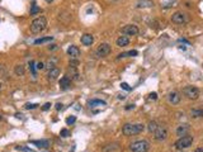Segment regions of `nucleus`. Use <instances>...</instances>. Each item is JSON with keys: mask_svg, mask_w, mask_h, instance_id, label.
I'll return each instance as SVG.
<instances>
[{"mask_svg": "<svg viewBox=\"0 0 203 152\" xmlns=\"http://www.w3.org/2000/svg\"><path fill=\"white\" fill-rule=\"evenodd\" d=\"M145 131V126L142 123H127L122 127V133L124 136H136Z\"/></svg>", "mask_w": 203, "mask_h": 152, "instance_id": "1", "label": "nucleus"}, {"mask_svg": "<svg viewBox=\"0 0 203 152\" xmlns=\"http://www.w3.org/2000/svg\"><path fill=\"white\" fill-rule=\"evenodd\" d=\"M46 28H47V19L45 17H38L30 23V30L35 34L42 33Z\"/></svg>", "mask_w": 203, "mask_h": 152, "instance_id": "2", "label": "nucleus"}, {"mask_svg": "<svg viewBox=\"0 0 203 152\" xmlns=\"http://www.w3.org/2000/svg\"><path fill=\"white\" fill-rule=\"evenodd\" d=\"M130 150L132 152H147L150 150V142L146 139H140V141H135L131 143Z\"/></svg>", "mask_w": 203, "mask_h": 152, "instance_id": "3", "label": "nucleus"}, {"mask_svg": "<svg viewBox=\"0 0 203 152\" xmlns=\"http://www.w3.org/2000/svg\"><path fill=\"white\" fill-rule=\"evenodd\" d=\"M192 143H193V137L192 136H189V134H187V136H184V137H180L177 142H175V148L177 150H187V148H189L190 146H192Z\"/></svg>", "mask_w": 203, "mask_h": 152, "instance_id": "4", "label": "nucleus"}, {"mask_svg": "<svg viewBox=\"0 0 203 152\" xmlns=\"http://www.w3.org/2000/svg\"><path fill=\"white\" fill-rule=\"evenodd\" d=\"M183 94L190 100H197L199 96V90L196 86H185L183 89Z\"/></svg>", "mask_w": 203, "mask_h": 152, "instance_id": "5", "label": "nucleus"}, {"mask_svg": "<svg viewBox=\"0 0 203 152\" xmlns=\"http://www.w3.org/2000/svg\"><path fill=\"white\" fill-rule=\"evenodd\" d=\"M172 20L175 24H185L189 22V17H188V14H185L183 12H177L172 15Z\"/></svg>", "mask_w": 203, "mask_h": 152, "instance_id": "6", "label": "nucleus"}, {"mask_svg": "<svg viewBox=\"0 0 203 152\" xmlns=\"http://www.w3.org/2000/svg\"><path fill=\"white\" fill-rule=\"evenodd\" d=\"M111 51H112V48H111V46L108 43H102L97 48V52H95V53H97L98 57H105V56H108L111 53Z\"/></svg>", "mask_w": 203, "mask_h": 152, "instance_id": "7", "label": "nucleus"}, {"mask_svg": "<svg viewBox=\"0 0 203 152\" xmlns=\"http://www.w3.org/2000/svg\"><path fill=\"white\" fill-rule=\"evenodd\" d=\"M154 134H155V139L156 141H164L168 137V129L165 127H163V126H159L157 129L154 132Z\"/></svg>", "mask_w": 203, "mask_h": 152, "instance_id": "8", "label": "nucleus"}, {"mask_svg": "<svg viewBox=\"0 0 203 152\" xmlns=\"http://www.w3.org/2000/svg\"><path fill=\"white\" fill-rule=\"evenodd\" d=\"M122 33L126 36H137L138 34V28L133 24H128L122 28Z\"/></svg>", "mask_w": 203, "mask_h": 152, "instance_id": "9", "label": "nucleus"}, {"mask_svg": "<svg viewBox=\"0 0 203 152\" xmlns=\"http://www.w3.org/2000/svg\"><path fill=\"white\" fill-rule=\"evenodd\" d=\"M81 43H83L84 46H91V45L94 43V37H93L91 34H89V33L83 34V36H81Z\"/></svg>", "mask_w": 203, "mask_h": 152, "instance_id": "10", "label": "nucleus"}, {"mask_svg": "<svg viewBox=\"0 0 203 152\" xmlns=\"http://www.w3.org/2000/svg\"><path fill=\"white\" fill-rule=\"evenodd\" d=\"M67 55H69L71 58H78V57L80 56V49H79V47H76V46H70V47L67 48Z\"/></svg>", "mask_w": 203, "mask_h": 152, "instance_id": "11", "label": "nucleus"}, {"mask_svg": "<svg viewBox=\"0 0 203 152\" xmlns=\"http://www.w3.org/2000/svg\"><path fill=\"white\" fill-rule=\"evenodd\" d=\"M188 132H189V126L188 124H181L177 128V136L178 137H184L188 134Z\"/></svg>", "mask_w": 203, "mask_h": 152, "instance_id": "12", "label": "nucleus"}, {"mask_svg": "<svg viewBox=\"0 0 203 152\" xmlns=\"http://www.w3.org/2000/svg\"><path fill=\"white\" fill-rule=\"evenodd\" d=\"M59 76H60V70H59L57 67L51 68V70L48 71V74H47V77H48L50 81H55Z\"/></svg>", "mask_w": 203, "mask_h": 152, "instance_id": "13", "label": "nucleus"}, {"mask_svg": "<svg viewBox=\"0 0 203 152\" xmlns=\"http://www.w3.org/2000/svg\"><path fill=\"white\" fill-rule=\"evenodd\" d=\"M70 86H71V80H70V77H69V76L61 77V80H60V88H61L62 90H67Z\"/></svg>", "mask_w": 203, "mask_h": 152, "instance_id": "14", "label": "nucleus"}, {"mask_svg": "<svg viewBox=\"0 0 203 152\" xmlns=\"http://www.w3.org/2000/svg\"><path fill=\"white\" fill-rule=\"evenodd\" d=\"M169 101H170V104H178L179 101H180V95L179 93H177V91H172V93L169 94Z\"/></svg>", "mask_w": 203, "mask_h": 152, "instance_id": "15", "label": "nucleus"}, {"mask_svg": "<svg viewBox=\"0 0 203 152\" xmlns=\"http://www.w3.org/2000/svg\"><path fill=\"white\" fill-rule=\"evenodd\" d=\"M130 43V38L126 37V36H121L118 39H117V46L118 47H126Z\"/></svg>", "mask_w": 203, "mask_h": 152, "instance_id": "16", "label": "nucleus"}, {"mask_svg": "<svg viewBox=\"0 0 203 152\" xmlns=\"http://www.w3.org/2000/svg\"><path fill=\"white\" fill-rule=\"evenodd\" d=\"M151 6H154L152 0H138L137 3V8H151Z\"/></svg>", "mask_w": 203, "mask_h": 152, "instance_id": "17", "label": "nucleus"}, {"mask_svg": "<svg viewBox=\"0 0 203 152\" xmlns=\"http://www.w3.org/2000/svg\"><path fill=\"white\" fill-rule=\"evenodd\" d=\"M32 143L36 145V146H38L39 148H48V147H50V142L46 141V139H42V141H33Z\"/></svg>", "mask_w": 203, "mask_h": 152, "instance_id": "18", "label": "nucleus"}, {"mask_svg": "<svg viewBox=\"0 0 203 152\" xmlns=\"http://www.w3.org/2000/svg\"><path fill=\"white\" fill-rule=\"evenodd\" d=\"M89 105L93 108V107H105L107 103L104 100H98V99H93L89 101Z\"/></svg>", "mask_w": 203, "mask_h": 152, "instance_id": "19", "label": "nucleus"}, {"mask_svg": "<svg viewBox=\"0 0 203 152\" xmlns=\"http://www.w3.org/2000/svg\"><path fill=\"white\" fill-rule=\"evenodd\" d=\"M190 115L193 118H202L203 117V109H192Z\"/></svg>", "mask_w": 203, "mask_h": 152, "instance_id": "20", "label": "nucleus"}, {"mask_svg": "<svg viewBox=\"0 0 203 152\" xmlns=\"http://www.w3.org/2000/svg\"><path fill=\"white\" fill-rule=\"evenodd\" d=\"M14 71H15V75H17V76H23L24 72H26V70H24V66H23V65H17L15 68H14Z\"/></svg>", "mask_w": 203, "mask_h": 152, "instance_id": "21", "label": "nucleus"}, {"mask_svg": "<svg viewBox=\"0 0 203 152\" xmlns=\"http://www.w3.org/2000/svg\"><path fill=\"white\" fill-rule=\"evenodd\" d=\"M157 127H159V126H157V123L152 120V122H150V123L147 124V131L150 132V133H154V132L157 129Z\"/></svg>", "mask_w": 203, "mask_h": 152, "instance_id": "22", "label": "nucleus"}, {"mask_svg": "<svg viewBox=\"0 0 203 152\" xmlns=\"http://www.w3.org/2000/svg\"><path fill=\"white\" fill-rule=\"evenodd\" d=\"M117 148H118V143H113V145H108L103 147V151L104 152H111V151H116Z\"/></svg>", "mask_w": 203, "mask_h": 152, "instance_id": "23", "label": "nucleus"}, {"mask_svg": "<svg viewBox=\"0 0 203 152\" xmlns=\"http://www.w3.org/2000/svg\"><path fill=\"white\" fill-rule=\"evenodd\" d=\"M52 41V37H43V38H38L35 41V45H42V43H46Z\"/></svg>", "mask_w": 203, "mask_h": 152, "instance_id": "24", "label": "nucleus"}, {"mask_svg": "<svg viewBox=\"0 0 203 152\" xmlns=\"http://www.w3.org/2000/svg\"><path fill=\"white\" fill-rule=\"evenodd\" d=\"M137 55V51H128V52H124V53H121L118 55L117 58H123V57H128V56H136Z\"/></svg>", "mask_w": 203, "mask_h": 152, "instance_id": "25", "label": "nucleus"}, {"mask_svg": "<svg viewBox=\"0 0 203 152\" xmlns=\"http://www.w3.org/2000/svg\"><path fill=\"white\" fill-rule=\"evenodd\" d=\"M39 12H41V9H39L36 4L32 5V9H30V15H33V14H36V13H39Z\"/></svg>", "mask_w": 203, "mask_h": 152, "instance_id": "26", "label": "nucleus"}, {"mask_svg": "<svg viewBox=\"0 0 203 152\" xmlns=\"http://www.w3.org/2000/svg\"><path fill=\"white\" fill-rule=\"evenodd\" d=\"M18 151H23V152H35L33 150H30V148H28V147H26V146H18V147H15Z\"/></svg>", "mask_w": 203, "mask_h": 152, "instance_id": "27", "label": "nucleus"}, {"mask_svg": "<svg viewBox=\"0 0 203 152\" xmlns=\"http://www.w3.org/2000/svg\"><path fill=\"white\" fill-rule=\"evenodd\" d=\"M76 122V117H74V115H71V117H69L67 119H66V124H74Z\"/></svg>", "mask_w": 203, "mask_h": 152, "instance_id": "28", "label": "nucleus"}, {"mask_svg": "<svg viewBox=\"0 0 203 152\" xmlns=\"http://www.w3.org/2000/svg\"><path fill=\"white\" fill-rule=\"evenodd\" d=\"M37 107H39V105H38V104H30V103H27V104L24 105L26 109H36Z\"/></svg>", "mask_w": 203, "mask_h": 152, "instance_id": "29", "label": "nucleus"}, {"mask_svg": "<svg viewBox=\"0 0 203 152\" xmlns=\"http://www.w3.org/2000/svg\"><path fill=\"white\" fill-rule=\"evenodd\" d=\"M60 134H61V137H69V136H70V132H69L67 129H62V131L60 132Z\"/></svg>", "mask_w": 203, "mask_h": 152, "instance_id": "30", "label": "nucleus"}, {"mask_svg": "<svg viewBox=\"0 0 203 152\" xmlns=\"http://www.w3.org/2000/svg\"><path fill=\"white\" fill-rule=\"evenodd\" d=\"M29 68H30V71L33 72V75H36V70H35V62L33 61H30L29 62Z\"/></svg>", "mask_w": 203, "mask_h": 152, "instance_id": "31", "label": "nucleus"}, {"mask_svg": "<svg viewBox=\"0 0 203 152\" xmlns=\"http://www.w3.org/2000/svg\"><path fill=\"white\" fill-rule=\"evenodd\" d=\"M121 86H122V89H124V90H127V91H130V90H131L130 85H128L127 83H122V84H121Z\"/></svg>", "mask_w": 203, "mask_h": 152, "instance_id": "32", "label": "nucleus"}, {"mask_svg": "<svg viewBox=\"0 0 203 152\" xmlns=\"http://www.w3.org/2000/svg\"><path fill=\"white\" fill-rule=\"evenodd\" d=\"M38 70H43L45 68V64L43 62H37V66H36Z\"/></svg>", "mask_w": 203, "mask_h": 152, "instance_id": "33", "label": "nucleus"}, {"mask_svg": "<svg viewBox=\"0 0 203 152\" xmlns=\"http://www.w3.org/2000/svg\"><path fill=\"white\" fill-rule=\"evenodd\" d=\"M148 99H150V100H156L157 99V94L156 93H151L150 94V98H148Z\"/></svg>", "mask_w": 203, "mask_h": 152, "instance_id": "34", "label": "nucleus"}, {"mask_svg": "<svg viewBox=\"0 0 203 152\" xmlns=\"http://www.w3.org/2000/svg\"><path fill=\"white\" fill-rule=\"evenodd\" d=\"M50 108H51V104H50V103H46L43 107H42V110H45V111H46V110H48Z\"/></svg>", "mask_w": 203, "mask_h": 152, "instance_id": "35", "label": "nucleus"}, {"mask_svg": "<svg viewBox=\"0 0 203 152\" xmlns=\"http://www.w3.org/2000/svg\"><path fill=\"white\" fill-rule=\"evenodd\" d=\"M4 74H5V68H4V66H3V65H0V76L4 75Z\"/></svg>", "mask_w": 203, "mask_h": 152, "instance_id": "36", "label": "nucleus"}, {"mask_svg": "<svg viewBox=\"0 0 203 152\" xmlns=\"http://www.w3.org/2000/svg\"><path fill=\"white\" fill-rule=\"evenodd\" d=\"M62 108H63V105H62L61 103H57V104H56V110H61Z\"/></svg>", "mask_w": 203, "mask_h": 152, "instance_id": "37", "label": "nucleus"}, {"mask_svg": "<svg viewBox=\"0 0 203 152\" xmlns=\"http://www.w3.org/2000/svg\"><path fill=\"white\" fill-rule=\"evenodd\" d=\"M133 108H135V104H128L126 107V110H130V109H133Z\"/></svg>", "mask_w": 203, "mask_h": 152, "instance_id": "38", "label": "nucleus"}, {"mask_svg": "<svg viewBox=\"0 0 203 152\" xmlns=\"http://www.w3.org/2000/svg\"><path fill=\"white\" fill-rule=\"evenodd\" d=\"M194 152H203V147H198V148H197Z\"/></svg>", "mask_w": 203, "mask_h": 152, "instance_id": "39", "label": "nucleus"}, {"mask_svg": "<svg viewBox=\"0 0 203 152\" xmlns=\"http://www.w3.org/2000/svg\"><path fill=\"white\" fill-rule=\"evenodd\" d=\"M15 117H17V118H22L23 115H22V114H19V113H17V114H15Z\"/></svg>", "mask_w": 203, "mask_h": 152, "instance_id": "40", "label": "nucleus"}, {"mask_svg": "<svg viewBox=\"0 0 203 152\" xmlns=\"http://www.w3.org/2000/svg\"><path fill=\"white\" fill-rule=\"evenodd\" d=\"M118 99H122L123 100L124 99V95H118Z\"/></svg>", "mask_w": 203, "mask_h": 152, "instance_id": "41", "label": "nucleus"}, {"mask_svg": "<svg viewBox=\"0 0 203 152\" xmlns=\"http://www.w3.org/2000/svg\"><path fill=\"white\" fill-rule=\"evenodd\" d=\"M46 2H47V3H52V2H53V0H46Z\"/></svg>", "mask_w": 203, "mask_h": 152, "instance_id": "42", "label": "nucleus"}, {"mask_svg": "<svg viewBox=\"0 0 203 152\" xmlns=\"http://www.w3.org/2000/svg\"><path fill=\"white\" fill-rule=\"evenodd\" d=\"M2 119H3V117H2V115H0V120H2Z\"/></svg>", "mask_w": 203, "mask_h": 152, "instance_id": "43", "label": "nucleus"}, {"mask_svg": "<svg viewBox=\"0 0 203 152\" xmlns=\"http://www.w3.org/2000/svg\"><path fill=\"white\" fill-rule=\"evenodd\" d=\"M0 89H2V85H0Z\"/></svg>", "mask_w": 203, "mask_h": 152, "instance_id": "44", "label": "nucleus"}]
</instances>
